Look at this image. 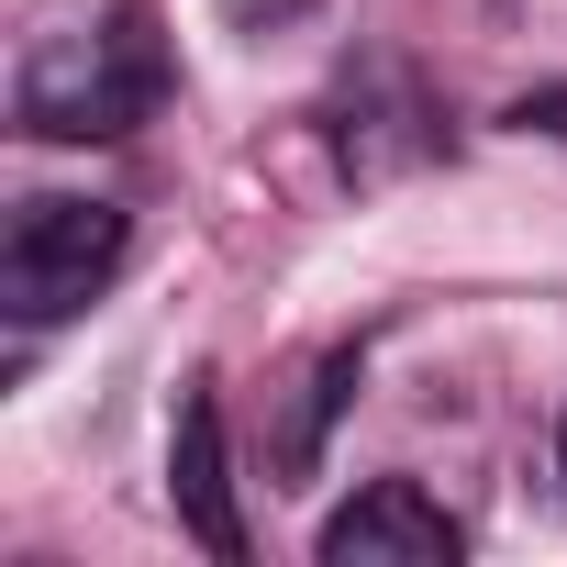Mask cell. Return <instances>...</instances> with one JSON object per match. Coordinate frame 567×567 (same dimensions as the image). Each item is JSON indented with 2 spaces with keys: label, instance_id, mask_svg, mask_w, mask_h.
Returning <instances> with one entry per match:
<instances>
[{
  "label": "cell",
  "instance_id": "5b68a950",
  "mask_svg": "<svg viewBox=\"0 0 567 567\" xmlns=\"http://www.w3.org/2000/svg\"><path fill=\"white\" fill-rule=\"evenodd\" d=\"M346 390H357V346L312 368V401H301V434H290V467H312V456H323V423H334V401H346Z\"/></svg>",
  "mask_w": 567,
  "mask_h": 567
},
{
  "label": "cell",
  "instance_id": "7a4b0ae2",
  "mask_svg": "<svg viewBox=\"0 0 567 567\" xmlns=\"http://www.w3.org/2000/svg\"><path fill=\"white\" fill-rule=\"evenodd\" d=\"M123 256H134L123 200L45 189V200L12 212V234H0V312H12L23 334H45V323H68V312H90V301L112 290Z\"/></svg>",
  "mask_w": 567,
  "mask_h": 567
},
{
  "label": "cell",
  "instance_id": "8992f818",
  "mask_svg": "<svg viewBox=\"0 0 567 567\" xmlns=\"http://www.w3.org/2000/svg\"><path fill=\"white\" fill-rule=\"evenodd\" d=\"M556 467H567V423H556Z\"/></svg>",
  "mask_w": 567,
  "mask_h": 567
},
{
  "label": "cell",
  "instance_id": "6da1fadb",
  "mask_svg": "<svg viewBox=\"0 0 567 567\" xmlns=\"http://www.w3.org/2000/svg\"><path fill=\"white\" fill-rule=\"evenodd\" d=\"M167 101V45L145 12H112V23H68L23 56V123L56 134V145H101V134H134L145 112Z\"/></svg>",
  "mask_w": 567,
  "mask_h": 567
},
{
  "label": "cell",
  "instance_id": "3957f363",
  "mask_svg": "<svg viewBox=\"0 0 567 567\" xmlns=\"http://www.w3.org/2000/svg\"><path fill=\"white\" fill-rule=\"evenodd\" d=\"M456 512L423 478H368L334 523H323V567H456Z\"/></svg>",
  "mask_w": 567,
  "mask_h": 567
},
{
  "label": "cell",
  "instance_id": "277c9868",
  "mask_svg": "<svg viewBox=\"0 0 567 567\" xmlns=\"http://www.w3.org/2000/svg\"><path fill=\"white\" fill-rule=\"evenodd\" d=\"M167 501H178V523L234 567L245 556V523H234V467H223V401L212 390H189L178 401V434H167Z\"/></svg>",
  "mask_w": 567,
  "mask_h": 567
}]
</instances>
